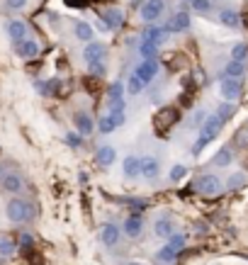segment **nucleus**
Listing matches in <instances>:
<instances>
[{"label": "nucleus", "mask_w": 248, "mask_h": 265, "mask_svg": "<svg viewBox=\"0 0 248 265\" xmlns=\"http://www.w3.org/2000/svg\"><path fill=\"white\" fill-rule=\"evenodd\" d=\"M95 161H98V166H102V168L115 166V161H117V148H115V146H100V148L95 151Z\"/></svg>", "instance_id": "16"}, {"label": "nucleus", "mask_w": 248, "mask_h": 265, "mask_svg": "<svg viewBox=\"0 0 248 265\" xmlns=\"http://www.w3.org/2000/svg\"><path fill=\"white\" fill-rule=\"evenodd\" d=\"M122 231L129 236V239H139L141 236V231H144V221H141V217L139 214H131V217H126L122 224Z\"/></svg>", "instance_id": "15"}, {"label": "nucleus", "mask_w": 248, "mask_h": 265, "mask_svg": "<svg viewBox=\"0 0 248 265\" xmlns=\"http://www.w3.org/2000/svg\"><path fill=\"white\" fill-rule=\"evenodd\" d=\"M95 27H98V29H102V32H105V29H110V27L105 24V20H98V22H95Z\"/></svg>", "instance_id": "45"}, {"label": "nucleus", "mask_w": 248, "mask_h": 265, "mask_svg": "<svg viewBox=\"0 0 248 265\" xmlns=\"http://www.w3.org/2000/svg\"><path fill=\"white\" fill-rule=\"evenodd\" d=\"M27 2H29V0H5V5H7L10 10H15V12H17V10H25Z\"/></svg>", "instance_id": "40"}, {"label": "nucleus", "mask_w": 248, "mask_h": 265, "mask_svg": "<svg viewBox=\"0 0 248 265\" xmlns=\"http://www.w3.org/2000/svg\"><path fill=\"white\" fill-rule=\"evenodd\" d=\"M15 253H17V243L12 239H7V236H0V256L2 258H12Z\"/></svg>", "instance_id": "26"}, {"label": "nucleus", "mask_w": 248, "mask_h": 265, "mask_svg": "<svg viewBox=\"0 0 248 265\" xmlns=\"http://www.w3.org/2000/svg\"><path fill=\"white\" fill-rule=\"evenodd\" d=\"M5 29H7V37H10L15 44L22 42V39H27V22H25V20H17V17H15V20L7 22Z\"/></svg>", "instance_id": "14"}, {"label": "nucleus", "mask_w": 248, "mask_h": 265, "mask_svg": "<svg viewBox=\"0 0 248 265\" xmlns=\"http://www.w3.org/2000/svg\"><path fill=\"white\" fill-rule=\"evenodd\" d=\"M153 234H156L158 239H168V236L173 234V221H171L168 217L156 219V224H153Z\"/></svg>", "instance_id": "24"}, {"label": "nucleus", "mask_w": 248, "mask_h": 265, "mask_svg": "<svg viewBox=\"0 0 248 265\" xmlns=\"http://www.w3.org/2000/svg\"><path fill=\"white\" fill-rule=\"evenodd\" d=\"M222 127H224V122L217 117V115H207V120H204V124L199 127V136H197V141H195V146H192V153L197 156L212 139H217L219 132H222Z\"/></svg>", "instance_id": "2"}, {"label": "nucleus", "mask_w": 248, "mask_h": 265, "mask_svg": "<svg viewBox=\"0 0 248 265\" xmlns=\"http://www.w3.org/2000/svg\"><path fill=\"white\" fill-rule=\"evenodd\" d=\"M63 139H66V144H68L71 148H80V146H83V136L78 132H68Z\"/></svg>", "instance_id": "36"}, {"label": "nucleus", "mask_w": 248, "mask_h": 265, "mask_svg": "<svg viewBox=\"0 0 248 265\" xmlns=\"http://www.w3.org/2000/svg\"><path fill=\"white\" fill-rule=\"evenodd\" d=\"M209 7H212L209 0H192V10L195 12H209Z\"/></svg>", "instance_id": "38"}, {"label": "nucleus", "mask_w": 248, "mask_h": 265, "mask_svg": "<svg viewBox=\"0 0 248 265\" xmlns=\"http://www.w3.org/2000/svg\"><path fill=\"white\" fill-rule=\"evenodd\" d=\"M168 246H171L175 253H180V251L185 248V236H183V234H171V236H168Z\"/></svg>", "instance_id": "33"}, {"label": "nucleus", "mask_w": 248, "mask_h": 265, "mask_svg": "<svg viewBox=\"0 0 248 265\" xmlns=\"http://www.w3.org/2000/svg\"><path fill=\"white\" fill-rule=\"evenodd\" d=\"M246 75V64L241 61H229L224 66V78H234V80H241Z\"/></svg>", "instance_id": "23"}, {"label": "nucleus", "mask_w": 248, "mask_h": 265, "mask_svg": "<svg viewBox=\"0 0 248 265\" xmlns=\"http://www.w3.org/2000/svg\"><path fill=\"white\" fill-rule=\"evenodd\" d=\"M115 129H117V124H115L112 115H102V117L98 120V132L100 134H112Z\"/></svg>", "instance_id": "28"}, {"label": "nucleus", "mask_w": 248, "mask_h": 265, "mask_svg": "<svg viewBox=\"0 0 248 265\" xmlns=\"http://www.w3.org/2000/svg\"><path fill=\"white\" fill-rule=\"evenodd\" d=\"M139 54H141L144 59H156V54H158V47H156L153 42H146V39H141V44H139Z\"/></svg>", "instance_id": "29"}, {"label": "nucleus", "mask_w": 248, "mask_h": 265, "mask_svg": "<svg viewBox=\"0 0 248 265\" xmlns=\"http://www.w3.org/2000/svg\"><path fill=\"white\" fill-rule=\"evenodd\" d=\"M204 120H207V112H204V110H197V112L192 115V127H202Z\"/></svg>", "instance_id": "39"}, {"label": "nucleus", "mask_w": 248, "mask_h": 265, "mask_svg": "<svg viewBox=\"0 0 248 265\" xmlns=\"http://www.w3.org/2000/svg\"><path fill=\"white\" fill-rule=\"evenodd\" d=\"M175 256H178V253H175L171 246H163V248L156 253V261H161V263H173V261H175Z\"/></svg>", "instance_id": "34"}, {"label": "nucleus", "mask_w": 248, "mask_h": 265, "mask_svg": "<svg viewBox=\"0 0 248 265\" xmlns=\"http://www.w3.org/2000/svg\"><path fill=\"white\" fill-rule=\"evenodd\" d=\"M236 144H239V146H248V129L239 132V136H236Z\"/></svg>", "instance_id": "44"}, {"label": "nucleus", "mask_w": 248, "mask_h": 265, "mask_svg": "<svg viewBox=\"0 0 248 265\" xmlns=\"http://www.w3.org/2000/svg\"><path fill=\"white\" fill-rule=\"evenodd\" d=\"M110 107L112 110H124V83L115 80L110 85Z\"/></svg>", "instance_id": "17"}, {"label": "nucleus", "mask_w": 248, "mask_h": 265, "mask_svg": "<svg viewBox=\"0 0 248 265\" xmlns=\"http://www.w3.org/2000/svg\"><path fill=\"white\" fill-rule=\"evenodd\" d=\"M73 124H75V132L80 136H90L93 129H95V122H93V117L88 112H75L73 115Z\"/></svg>", "instance_id": "13"}, {"label": "nucleus", "mask_w": 248, "mask_h": 265, "mask_svg": "<svg viewBox=\"0 0 248 265\" xmlns=\"http://www.w3.org/2000/svg\"><path fill=\"white\" fill-rule=\"evenodd\" d=\"M234 112H236L234 102H222V105H219V110H217V117H219L222 122H226V120H231V117H234Z\"/></svg>", "instance_id": "31"}, {"label": "nucleus", "mask_w": 248, "mask_h": 265, "mask_svg": "<svg viewBox=\"0 0 248 265\" xmlns=\"http://www.w3.org/2000/svg\"><path fill=\"white\" fill-rule=\"evenodd\" d=\"M105 56H107V47L102 44V42H88L85 44V49H83V59L88 61V66L90 64H98V61H105Z\"/></svg>", "instance_id": "8"}, {"label": "nucleus", "mask_w": 248, "mask_h": 265, "mask_svg": "<svg viewBox=\"0 0 248 265\" xmlns=\"http://www.w3.org/2000/svg\"><path fill=\"white\" fill-rule=\"evenodd\" d=\"M73 34H75V39H80V42H85V44L95 39V29H93V24H88L85 20L75 22V27H73Z\"/></svg>", "instance_id": "20"}, {"label": "nucleus", "mask_w": 248, "mask_h": 265, "mask_svg": "<svg viewBox=\"0 0 248 265\" xmlns=\"http://www.w3.org/2000/svg\"><path fill=\"white\" fill-rule=\"evenodd\" d=\"M156 73H158V61H156V59H144L139 66L134 68V75H136L144 85H149V83L156 78Z\"/></svg>", "instance_id": "7"}, {"label": "nucleus", "mask_w": 248, "mask_h": 265, "mask_svg": "<svg viewBox=\"0 0 248 265\" xmlns=\"http://www.w3.org/2000/svg\"><path fill=\"white\" fill-rule=\"evenodd\" d=\"M5 214L12 224H29L37 217V207L22 197H10L5 204Z\"/></svg>", "instance_id": "1"}, {"label": "nucleus", "mask_w": 248, "mask_h": 265, "mask_svg": "<svg viewBox=\"0 0 248 265\" xmlns=\"http://www.w3.org/2000/svg\"><path fill=\"white\" fill-rule=\"evenodd\" d=\"M190 12H175L173 17H171V22H168V32H185V29H190Z\"/></svg>", "instance_id": "19"}, {"label": "nucleus", "mask_w": 248, "mask_h": 265, "mask_svg": "<svg viewBox=\"0 0 248 265\" xmlns=\"http://www.w3.org/2000/svg\"><path fill=\"white\" fill-rule=\"evenodd\" d=\"M158 173H161V163H158V158H153V156H144V158H141V166H139V175L146 178V180H156Z\"/></svg>", "instance_id": "11"}, {"label": "nucleus", "mask_w": 248, "mask_h": 265, "mask_svg": "<svg viewBox=\"0 0 248 265\" xmlns=\"http://www.w3.org/2000/svg\"><path fill=\"white\" fill-rule=\"evenodd\" d=\"M166 34H168V29L156 27V22H153V24H149V27L144 29V39H146V42H153L156 47H161V44L166 42Z\"/></svg>", "instance_id": "21"}, {"label": "nucleus", "mask_w": 248, "mask_h": 265, "mask_svg": "<svg viewBox=\"0 0 248 265\" xmlns=\"http://www.w3.org/2000/svg\"><path fill=\"white\" fill-rule=\"evenodd\" d=\"M231 161H234V153H231V148H222V151H217V156L212 158V163H214V166H219V168L229 166Z\"/></svg>", "instance_id": "27"}, {"label": "nucleus", "mask_w": 248, "mask_h": 265, "mask_svg": "<svg viewBox=\"0 0 248 265\" xmlns=\"http://www.w3.org/2000/svg\"><path fill=\"white\" fill-rule=\"evenodd\" d=\"M2 175H5V173H2V168H0V180H2Z\"/></svg>", "instance_id": "47"}, {"label": "nucleus", "mask_w": 248, "mask_h": 265, "mask_svg": "<svg viewBox=\"0 0 248 265\" xmlns=\"http://www.w3.org/2000/svg\"><path fill=\"white\" fill-rule=\"evenodd\" d=\"M102 20H105V24H107L110 29H120L124 24V12L120 7H107V10L102 12Z\"/></svg>", "instance_id": "18"}, {"label": "nucleus", "mask_w": 248, "mask_h": 265, "mask_svg": "<svg viewBox=\"0 0 248 265\" xmlns=\"http://www.w3.org/2000/svg\"><path fill=\"white\" fill-rule=\"evenodd\" d=\"M144 88H146V85H144V83H141V80L131 73V75H129V80H126V95H139Z\"/></svg>", "instance_id": "30"}, {"label": "nucleus", "mask_w": 248, "mask_h": 265, "mask_svg": "<svg viewBox=\"0 0 248 265\" xmlns=\"http://www.w3.org/2000/svg\"><path fill=\"white\" fill-rule=\"evenodd\" d=\"M22 243H32V236L29 234H22Z\"/></svg>", "instance_id": "46"}, {"label": "nucleus", "mask_w": 248, "mask_h": 265, "mask_svg": "<svg viewBox=\"0 0 248 265\" xmlns=\"http://www.w3.org/2000/svg\"><path fill=\"white\" fill-rule=\"evenodd\" d=\"M197 193L199 195H207V197H214V195H219L222 193V180L214 175V173H204L199 180H197Z\"/></svg>", "instance_id": "5"}, {"label": "nucleus", "mask_w": 248, "mask_h": 265, "mask_svg": "<svg viewBox=\"0 0 248 265\" xmlns=\"http://www.w3.org/2000/svg\"><path fill=\"white\" fill-rule=\"evenodd\" d=\"M231 190H236V188H241V185H246V175L244 173H234L231 178H229V183H226Z\"/></svg>", "instance_id": "37"}, {"label": "nucleus", "mask_w": 248, "mask_h": 265, "mask_svg": "<svg viewBox=\"0 0 248 265\" xmlns=\"http://www.w3.org/2000/svg\"><path fill=\"white\" fill-rule=\"evenodd\" d=\"M187 175V168L183 166V163H178V166H173L171 168V173H168V178H171V183H180L183 178Z\"/></svg>", "instance_id": "35"}, {"label": "nucleus", "mask_w": 248, "mask_h": 265, "mask_svg": "<svg viewBox=\"0 0 248 265\" xmlns=\"http://www.w3.org/2000/svg\"><path fill=\"white\" fill-rule=\"evenodd\" d=\"M139 166H141V158L139 156H126L122 163V170L126 178H136L139 175Z\"/></svg>", "instance_id": "25"}, {"label": "nucleus", "mask_w": 248, "mask_h": 265, "mask_svg": "<svg viewBox=\"0 0 248 265\" xmlns=\"http://www.w3.org/2000/svg\"><path fill=\"white\" fill-rule=\"evenodd\" d=\"M163 10H166V2H163V0H146V2L141 5V10H139V17H141L146 24H153V22L163 15Z\"/></svg>", "instance_id": "6"}, {"label": "nucleus", "mask_w": 248, "mask_h": 265, "mask_svg": "<svg viewBox=\"0 0 248 265\" xmlns=\"http://www.w3.org/2000/svg\"><path fill=\"white\" fill-rule=\"evenodd\" d=\"M187 2H192V0H187Z\"/></svg>", "instance_id": "49"}, {"label": "nucleus", "mask_w": 248, "mask_h": 265, "mask_svg": "<svg viewBox=\"0 0 248 265\" xmlns=\"http://www.w3.org/2000/svg\"><path fill=\"white\" fill-rule=\"evenodd\" d=\"M110 115H112L115 124H117V127H122V124H124V110H112Z\"/></svg>", "instance_id": "43"}, {"label": "nucleus", "mask_w": 248, "mask_h": 265, "mask_svg": "<svg viewBox=\"0 0 248 265\" xmlns=\"http://www.w3.org/2000/svg\"><path fill=\"white\" fill-rule=\"evenodd\" d=\"M100 241H102L107 248L120 246V241H122V229H120L117 224H102V226H100Z\"/></svg>", "instance_id": "9"}, {"label": "nucleus", "mask_w": 248, "mask_h": 265, "mask_svg": "<svg viewBox=\"0 0 248 265\" xmlns=\"http://www.w3.org/2000/svg\"><path fill=\"white\" fill-rule=\"evenodd\" d=\"M246 59H248V47L246 44H241V42L234 44V49H231V61H241V64H244Z\"/></svg>", "instance_id": "32"}, {"label": "nucleus", "mask_w": 248, "mask_h": 265, "mask_svg": "<svg viewBox=\"0 0 248 265\" xmlns=\"http://www.w3.org/2000/svg\"><path fill=\"white\" fill-rule=\"evenodd\" d=\"M15 47H17V56H20V59H27V61H29V59H37L39 51H42V44H39L37 39H29V37L22 39V42H17Z\"/></svg>", "instance_id": "10"}, {"label": "nucleus", "mask_w": 248, "mask_h": 265, "mask_svg": "<svg viewBox=\"0 0 248 265\" xmlns=\"http://www.w3.org/2000/svg\"><path fill=\"white\" fill-rule=\"evenodd\" d=\"M244 88H241V80H234V78H222L219 80V95L224 97V102H236L241 97Z\"/></svg>", "instance_id": "4"}, {"label": "nucleus", "mask_w": 248, "mask_h": 265, "mask_svg": "<svg viewBox=\"0 0 248 265\" xmlns=\"http://www.w3.org/2000/svg\"><path fill=\"white\" fill-rule=\"evenodd\" d=\"M178 120H180V112L175 110V107H161L156 115H153V132L156 134H163L171 132L173 129V124H178Z\"/></svg>", "instance_id": "3"}, {"label": "nucleus", "mask_w": 248, "mask_h": 265, "mask_svg": "<svg viewBox=\"0 0 248 265\" xmlns=\"http://www.w3.org/2000/svg\"><path fill=\"white\" fill-rule=\"evenodd\" d=\"M126 265H144V263H126Z\"/></svg>", "instance_id": "48"}, {"label": "nucleus", "mask_w": 248, "mask_h": 265, "mask_svg": "<svg viewBox=\"0 0 248 265\" xmlns=\"http://www.w3.org/2000/svg\"><path fill=\"white\" fill-rule=\"evenodd\" d=\"M219 22H222L224 27H231V29H236V27L241 24V17H239V12H236V10H231V7H224V10L219 12Z\"/></svg>", "instance_id": "22"}, {"label": "nucleus", "mask_w": 248, "mask_h": 265, "mask_svg": "<svg viewBox=\"0 0 248 265\" xmlns=\"http://www.w3.org/2000/svg\"><path fill=\"white\" fill-rule=\"evenodd\" d=\"M0 185H2V190L5 193H22V188H25V180H22V175L17 173V170H12V173H5L2 175V180H0Z\"/></svg>", "instance_id": "12"}, {"label": "nucleus", "mask_w": 248, "mask_h": 265, "mask_svg": "<svg viewBox=\"0 0 248 265\" xmlns=\"http://www.w3.org/2000/svg\"><path fill=\"white\" fill-rule=\"evenodd\" d=\"M90 73H93V75H98V78H102V75H105V61L90 64Z\"/></svg>", "instance_id": "41"}, {"label": "nucleus", "mask_w": 248, "mask_h": 265, "mask_svg": "<svg viewBox=\"0 0 248 265\" xmlns=\"http://www.w3.org/2000/svg\"><path fill=\"white\" fill-rule=\"evenodd\" d=\"M34 90H39L42 97H49V85L44 80H34Z\"/></svg>", "instance_id": "42"}]
</instances>
